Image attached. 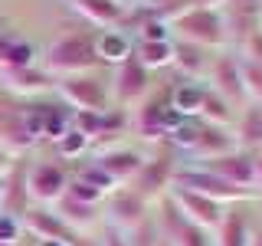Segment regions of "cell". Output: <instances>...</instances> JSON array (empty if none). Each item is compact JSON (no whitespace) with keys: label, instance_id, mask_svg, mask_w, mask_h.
I'll return each instance as SVG.
<instances>
[{"label":"cell","instance_id":"11","mask_svg":"<svg viewBox=\"0 0 262 246\" xmlns=\"http://www.w3.org/2000/svg\"><path fill=\"white\" fill-rule=\"evenodd\" d=\"M207 86L216 95H223L236 112L249 105V92H246L243 66H239V53H236V49H220V53L213 56V66L207 72Z\"/></svg>","mask_w":262,"mask_h":246},{"label":"cell","instance_id":"24","mask_svg":"<svg viewBox=\"0 0 262 246\" xmlns=\"http://www.w3.org/2000/svg\"><path fill=\"white\" fill-rule=\"evenodd\" d=\"M36 63H39L36 46L20 30L13 27L0 30V69H20V66H36Z\"/></svg>","mask_w":262,"mask_h":246},{"label":"cell","instance_id":"31","mask_svg":"<svg viewBox=\"0 0 262 246\" xmlns=\"http://www.w3.org/2000/svg\"><path fill=\"white\" fill-rule=\"evenodd\" d=\"M239 53H243V56H249V59H256V63L262 66V30H259L256 36H252L249 43H246V46L239 49Z\"/></svg>","mask_w":262,"mask_h":246},{"label":"cell","instance_id":"29","mask_svg":"<svg viewBox=\"0 0 262 246\" xmlns=\"http://www.w3.org/2000/svg\"><path fill=\"white\" fill-rule=\"evenodd\" d=\"M121 236H125V246H158L161 243V230H158V223H154V213L147 220H141L135 230L121 233Z\"/></svg>","mask_w":262,"mask_h":246},{"label":"cell","instance_id":"3","mask_svg":"<svg viewBox=\"0 0 262 246\" xmlns=\"http://www.w3.org/2000/svg\"><path fill=\"white\" fill-rule=\"evenodd\" d=\"M108 89H112V105L128 115L158 89V79H154V72L147 69V66H141V59H138L135 49H131V56H125L118 66H112Z\"/></svg>","mask_w":262,"mask_h":246},{"label":"cell","instance_id":"14","mask_svg":"<svg viewBox=\"0 0 262 246\" xmlns=\"http://www.w3.org/2000/svg\"><path fill=\"white\" fill-rule=\"evenodd\" d=\"M187 164H196V168L210 171V174L223 177V180H229V184H236V187H256V154L239 151V148L220 154V158L187 161ZM256 191H259V187H256Z\"/></svg>","mask_w":262,"mask_h":246},{"label":"cell","instance_id":"25","mask_svg":"<svg viewBox=\"0 0 262 246\" xmlns=\"http://www.w3.org/2000/svg\"><path fill=\"white\" fill-rule=\"evenodd\" d=\"M233 138L239 151H249V154L262 151V102H249L246 109H239L233 121Z\"/></svg>","mask_w":262,"mask_h":246},{"label":"cell","instance_id":"22","mask_svg":"<svg viewBox=\"0 0 262 246\" xmlns=\"http://www.w3.org/2000/svg\"><path fill=\"white\" fill-rule=\"evenodd\" d=\"M76 7V13L89 27H98V30H125V20H128V7L118 4V0H69Z\"/></svg>","mask_w":262,"mask_h":246},{"label":"cell","instance_id":"19","mask_svg":"<svg viewBox=\"0 0 262 246\" xmlns=\"http://www.w3.org/2000/svg\"><path fill=\"white\" fill-rule=\"evenodd\" d=\"M233 148H236L233 128H226V125H210V121H200V118H196L193 145H190V151H187L180 161H207V158H220V154L233 151Z\"/></svg>","mask_w":262,"mask_h":246},{"label":"cell","instance_id":"8","mask_svg":"<svg viewBox=\"0 0 262 246\" xmlns=\"http://www.w3.org/2000/svg\"><path fill=\"white\" fill-rule=\"evenodd\" d=\"M151 213H154V223L161 230V240L167 246H213V233L190 223V220L177 210V203H174L170 194H164L161 200H154Z\"/></svg>","mask_w":262,"mask_h":246},{"label":"cell","instance_id":"7","mask_svg":"<svg viewBox=\"0 0 262 246\" xmlns=\"http://www.w3.org/2000/svg\"><path fill=\"white\" fill-rule=\"evenodd\" d=\"M56 95L72 112H112V89L102 72H79V76L56 79Z\"/></svg>","mask_w":262,"mask_h":246},{"label":"cell","instance_id":"6","mask_svg":"<svg viewBox=\"0 0 262 246\" xmlns=\"http://www.w3.org/2000/svg\"><path fill=\"white\" fill-rule=\"evenodd\" d=\"M170 187H184V191L213 197V200H220V203H252V200H262V191H256V187H236V184H229V180L210 174V171L196 168V164H187V161L177 164Z\"/></svg>","mask_w":262,"mask_h":246},{"label":"cell","instance_id":"4","mask_svg":"<svg viewBox=\"0 0 262 246\" xmlns=\"http://www.w3.org/2000/svg\"><path fill=\"white\" fill-rule=\"evenodd\" d=\"M170 39H184V43H196L210 53H220V49H229V36H226V23L220 10H190L177 13L174 20L167 23Z\"/></svg>","mask_w":262,"mask_h":246},{"label":"cell","instance_id":"16","mask_svg":"<svg viewBox=\"0 0 262 246\" xmlns=\"http://www.w3.org/2000/svg\"><path fill=\"white\" fill-rule=\"evenodd\" d=\"M170 197H174L177 210L184 213L190 223H196L200 230H207V233H213V230L220 227V220H223V210L226 203L213 200V197H203V194H193V191H184V187H170L167 191Z\"/></svg>","mask_w":262,"mask_h":246},{"label":"cell","instance_id":"38","mask_svg":"<svg viewBox=\"0 0 262 246\" xmlns=\"http://www.w3.org/2000/svg\"><path fill=\"white\" fill-rule=\"evenodd\" d=\"M0 246H33V240H27V243H0Z\"/></svg>","mask_w":262,"mask_h":246},{"label":"cell","instance_id":"15","mask_svg":"<svg viewBox=\"0 0 262 246\" xmlns=\"http://www.w3.org/2000/svg\"><path fill=\"white\" fill-rule=\"evenodd\" d=\"M0 89L30 102V98L56 92V79L46 69H39L36 63V66H20V69H0Z\"/></svg>","mask_w":262,"mask_h":246},{"label":"cell","instance_id":"1","mask_svg":"<svg viewBox=\"0 0 262 246\" xmlns=\"http://www.w3.org/2000/svg\"><path fill=\"white\" fill-rule=\"evenodd\" d=\"M39 69H46L53 79L105 69L102 56H98V46H95V30H76V33L56 36L39 53Z\"/></svg>","mask_w":262,"mask_h":246},{"label":"cell","instance_id":"23","mask_svg":"<svg viewBox=\"0 0 262 246\" xmlns=\"http://www.w3.org/2000/svg\"><path fill=\"white\" fill-rule=\"evenodd\" d=\"M53 210L59 213V217L69 223L76 233L85 236L89 230H95V227H102L105 220H102V207L98 203H85V200H76L72 194H62L59 200L53 203Z\"/></svg>","mask_w":262,"mask_h":246},{"label":"cell","instance_id":"2","mask_svg":"<svg viewBox=\"0 0 262 246\" xmlns=\"http://www.w3.org/2000/svg\"><path fill=\"white\" fill-rule=\"evenodd\" d=\"M170 92H174V82H164V86L154 89V92L147 95L135 112H128V131L135 138H141L144 145L167 141L170 131L184 121V115L174 109V98H170Z\"/></svg>","mask_w":262,"mask_h":246},{"label":"cell","instance_id":"28","mask_svg":"<svg viewBox=\"0 0 262 246\" xmlns=\"http://www.w3.org/2000/svg\"><path fill=\"white\" fill-rule=\"evenodd\" d=\"M135 56L141 59V66H147L151 72L167 69L170 66V39H158V43H144V39H135Z\"/></svg>","mask_w":262,"mask_h":246},{"label":"cell","instance_id":"33","mask_svg":"<svg viewBox=\"0 0 262 246\" xmlns=\"http://www.w3.org/2000/svg\"><path fill=\"white\" fill-rule=\"evenodd\" d=\"M187 4L196 7V10H220V7H223L226 0H187ZM190 7H187V10H190Z\"/></svg>","mask_w":262,"mask_h":246},{"label":"cell","instance_id":"5","mask_svg":"<svg viewBox=\"0 0 262 246\" xmlns=\"http://www.w3.org/2000/svg\"><path fill=\"white\" fill-rule=\"evenodd\" d=\"M177 164H180V154L167 141L151 145V151H144L141 171H138L125 187H131V191H135L138 197H144L147 203H154V200H161V197L170 191V180H174Z\"/></svg>","mask_w":262,"mask_h":246},{"label":"cell","instance_id":"10","mask_svg":"<svg viewBox=\"0 0 262 246\" xmlns=\"http://www.w3.org/2000/svg\"><path fill=\"white\" fill-rule=\"evenodd\" d=\"M69 177H72V171L66 168L59 158L30 161V168H27V187H30L33 207H53V203L69 191Z\"/></svg>","mask_w":262,"mask_h":246},{"label":"cell","instance_id":"35","mask_svg":"<svg viewBox=\"0 0 262 246\" xmlns=\"http://www.w3.org/2000/svg\"><path fill=\"white\" fill-rule=\"evenodd\" d=\"M256 187L262 191V151L256 154Z\"/></svg>","mask_w":262,"mask_h":246},{"label":"cell","instance_id":"32","mask_svg":"<svg viewBox=\"0 0 262 246\" xmlns=\"http://www.w3.org/2000/svg\"><path fill=\"white\" fill-rule=\"evenodd\" d=\"M98 246H125V236H121L118 230H112V227L102 223V240H98Z\"/></svg>","mask_w":262,"mask_h":246},{"label":"cell","instance_id":"20","mask_svg":"<svg viewBox=\"0 0 262 246\" xmlns=\"http://www.w3.org/2000/svg\"><path fill=\"white\" fill-rule=\"evenodd\" d=\"M249 240H252L249 203H226L223 220L213 230V246H249Z\"/></svg>","mask_w":262,"mask_h":246},{"label":"cell","instance_id":"9","mask_svg":"<svg viewBox=\"0 0 262 246\" xmlns=\"http://www.w3.org/2000/svg\"><path fill=\"white\" fill-rule=\"evenodd\" d=\"M36 148V138L30 135L27 125V102L0 89V151L23 158Z\"/></svg>","mask_w":262,"mask_h":246},{"label":"cell","instance_id":"18","mask_svg":"<svg viewBox=\"0 0 262 246\" xmlns=\"http://www.w3.org/2000/svg\"><path fill=\"white\" fill-rule=\"evenodd\" d=\"M92 164L102 171L105 177H112L115 184H128L131 177L141 171L144 164V151L138 148H125V145H112V148H102V151L92 154Z\"/></svg>","mask_w":262,"mask_h":246},{"label":"cell","instance_id":"27","mask_svg":"<svg viewBox=\"0 0 262 246\" xmlns=\"http://www.w3.org/2000/svg\"><path fill=\"white\" fill-rule=\"evenodd\" d=\"M236 115H239V112H236L223 95H216L210 86H203V95H200V109H196V118H200V121H210V125H226V128H233Z\"/></svg>","mask_w":262,"mask_h":246},{"label":"cell","instance_id":"26","mask_svg":"<svg viewBox=\"0 0 262 246\" xmlns=\"http://www.w3.org/2000/svg\"><path fill=\"white\" fill-rule=\"evenodd\" d=\"M95 46H98V56H102L105 66H118L125 56H131L135 49V36L128 30H95Z\"/></svg>","mask_w":262,"mask_h":246},{"label":"cell","instance_id":"39","mask_svg":"<svg viewBox=\"0 0 262 246\" xmlns=\"http://www.w3.org/2000/svg\"><path fill=\"white\" fill-rule=\"evenodd\" d=\"M158 246H167V243H164V240H161V243H158Z\"/></svg>","mask_w":262,"mask_h":246},{"label":"cell","instance_id":"13","mask_svg":"<svg viewBox=\"0 0 262 246\" xmlns=\"http://www.w3.org/2000/svg\"><path fill=\"white\" fill-rule=\"evenodd\" d=\"M20 227H23V233H27L33 243L49 240V243H62V246H89L85 236L76 233V230L66 223L53 207H30L27 213H23Z\"/></svg>","mask_w":262,"mask_h":246},{"label":"cell","instance_id":"17","mask_svg":"<svg viewBox=\"0 0 262 246\" xmlns=\"http://www.w3.org/2000/svg\"><path fill=\"white\" fill-rule=\"evenodd\" d=\"M27 168H30V158H16L10 164V171L4 174V191H0V213L4 217H13V220H23V213L33 207L30 200V187H27Z\"/></svg>","mask_w":262,"mask_h":246},{"label":"cell","instance_id":"21","mask_svg":"<svg viewBox=\"0 0 262 246\" xmlns=\"http://www.w3.org/2000/svg\"><path fill=\"white\" fill-rule=\"evenodd\" d=\"M170 66L180 72V79H193V82H207V72L213 66V56L210 49L196 46V43H184V39H170Z\"/></svg>","mask_w":262,"mask_h":246},{"label":"cell","instance_id":"30","mask_svg":"<svg viewBox=\"0 0 262 246\" xmlns=\"http://www.w3.org/2000/svg\"><path fill=\"white\" fill-rule=\"evenodd\" d=\"M239 66H243V82L246 92H249V102H262V66L243 53H239Z\"/></svg>","mask_w":262,"mask_h":246},{"label":"cell","instance_id":"34","mask_svg":"<svg viewBox=\"0 0 262 246\" xmlns=\"http://www.w3.org/2000/svg\"><path fill=\"white\" fill-rule=\"evenodd\" d=\"M16 158H13V154H7V151H0V177H4L7 174V171H10V164H13Z\"/></svg>","mask_w":262,"mask_h":246},{"label":"cell","instance_id":"37","mask_svg":"<svg viewBox=\"0 0 262 246\" xmlns=\"http://www.w3.org/2000/svg\"><path fill=\"white\" fill-rule=\"evenodd\" d=\"M33 246H62V243H49V240H36Z\"/></svg>","mask_w":262,"mask_h":246},{"label":"cell","instance_id":"12","mask_svg":"<svg viewBox=\"0 0 262 246\" xmlns=\"http://www.w3.org/2000/svg\"><path fill=\"white\" fill-rule=\"evenodd\" d=\"M147 217H151V203H147L144 197H138L125 184L115 187V191H108V194H105V200H102V220H105V227L118 230V233L135 230Z\"/></svg>","mask_w":262,"mask_h":246},{"label":"cell","instance_id":"36","mask_svg":"<svg viewBox=\"0 0 262 246\" xmlns=\"http://www.w3.org/2000/svg\"><path fill=\"white\" fill-rule=\"evenodd\" d=\"M249 246H262V227H252V240Z\"/></svg>","mask_w":262,"mask_h":246}]
</instances>
